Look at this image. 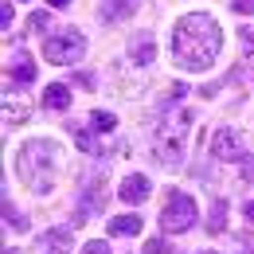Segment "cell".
Masks as SVG:
<instances>
[{"instance_id":"obj_1","label":"cell","mask_w":254,"mask_h":254,"mask_svg":"<svg viewBox=\"0 0 254 254\" xmlns=\"http://www.w3.org/2000/svg\"><path fill=\"white\" fill-rule=\"evenodd\" d=\"M172 51H176V59L184 66L203 70V66H211L219 59L223 28L207 12H188V16H180V24H176V32H172Z\"/></svg>"},{"instance_id":"obj_2","label":"cell","mask_w":254,"mask_h":254,"mask_svg":"<svg viewBox=\"0 0 254 254\" xmlns=\"http://www.w3.org/2000/svg\"><path fill=\"white\" fill-rule=\"evenodd\" d=\"M59 160H63V149L55 141H28L20 149V180L32 191H51L55 188V176H59Z\"/></svg>"},{"instance_id":"obj_3","label":"cell","mask_w":254,"mask_h":254,"mask_svg":"<svg viewBox=\"0 0 254 254\" xmlns=\"http://www.w3.org/2000/svg\"><path fill=\"white\" fill-rule=\"evenodd\" d=\"M188 126H191V114H176V118H168L164 126L157 129V157L160 164H180L184 153H188Z\"/></svg>"},{"instance_id":"obj_4","label":"cell","mask_w":254,"mask_h":254,"mask_svg":"<svg viewBox=\"0 0 254 254\" xmlns=\"http://www.w3.org/2000/svg\"><path fill=\"white\" fill-rule=\"evenodd\" d=\"M195 219H199L195 199H191L188 191L168 188V195H164V207H160V227H164L168 235H184V231H188Z\"/></svg>"},{"instance_id":"obj_5","label":"cell","mask_w":254,"mask_h":254,"mask_svg":"<svg viewBox=\"0 0 254 254\" xmlns=\"http://www.w3.org/2000/svg\"><path fill=\"white\" fill-rule=\"evenodd\" d=\"M82 55H86V39L74 28H66L59 35H47V43H43V59L55 66H70V63H78Z\"/></svg>"},{"instance_id":"obj_6","label":"cell","mask_w":254,"mask_h":254,"mask_svg":"<svg viewBox=\"0 0 254 254\" xmlns=\"http://www.w3.org/2000/svg\"><path fill=\"white\" fill-rule=\"evenodd\" d=\"M211 157L215 160H247V145L235 129H219L211 137Z\"/></svg>"},{"instance_id":"obj_7","label":"cell","mask_w":254,"mask_h":254,"mask_svg":"<svg viewBox=\"0 0 254 254\" xmlns=\"http://www.w3.org/2000/svg\"><path fill=\"white\" fill-rule=\"evenodd\" d=\"M102 176H106V168H98L94 176L82 184V211H106V184H102Z\"/></svg>"},{"instance_id":"obj_8","label":"cell","mask_w":254,"mask_h":254,"mask_svg":"<svg viewBox=\"0 0 254 254\" xmlns=\"http://www.w3.org/2000/svg\"><path fill=\"white\" fill-rule=\"evenodd\" d=\"M129 59H133V66H149L157 59V39H153V32H137L129 39Z\"/></svg>"},{"instance_id":"obj_9","label":"cell","mask_w":254,"mask_h":254,"mask_svg":"<svg viewBox=\"0 0 254 254\" xmlns=\"http://www.w3.org/2000/svg\"><path fill=\"white\" fill-rule=\"evenodd\" d=\"M133 12H137V0H102L98 20H102V24H118V20H126Z\"/></svg>"},{"instance_id":"obj_10","label":"cell","mask_w":254,"mask_h":254,"mask_svg":"<svg viewBox=\"0 0 254 254\" xmlns=\"http://www.w3.org/2000/svg\"><path fill=\"white\" fill-rule=\"evenodd\" d=\"M126 203H145L149 199V176H141V172H133L122 180V191H118Z\"/></svg>"},{"instance_id":"obj_11","label":"cell","mask_w":254,"mask_h":254,"mask_svg":"<svg viewBox=\"0 0 254 254\" xmlns=\"http://www.w3.org/2000/svg\"><path fill=\"white\" fill-rule=\"evenodd\" d=\"M8 74H12V82L28 86V82L35 78V63H32V55H24V51H20V55H16L12 63H8Z\"/></svg>"},{"instance_id":"obj_12","label":"cell","mask_w":254,"mask_h":254,"mask_svg":"<svg viewBox=\"0 0 254 254\" xmlns=\"http://www.w3.org/2000/svg\"><path fill=\"white\" fill-rule=\"evenodd\" d=\"M70 231H74L70 223H66V227H55V231H47V235L39 239V247H43V251H51V254L66 251V247H70Z\"/></svg>"},{"instance_id":"obj_13","label":"cell","mask_w":254,"mask_h":254,"mask_svg":"<svg viewBox=\"0 0 254 254\" xmlns=\"http://www.w3.org/2000/svg\"><path fill=\"white\" fill-rule=\"evenodd\" d=\"M70 133H74V141H78L82 153H94V157L106 153V141H102L98 133H90V129H82V126H70Z\"/></svg>"},{"instance_id":"obj_14","label":"cell","mask_w":254,"mask_h":254,"mask_svg":"<svg viewBox=\"0 0 254 254\" xmlns=\"http://www.w3.org/2000/svg\"><path fill=\"white\" fill-rule=\"evenodd\" d=\"M43 106H47V110H66V106H70V90H66L63 82H51V86L43 90Z\"/></svg>"},{"instance_id":"obj_15","label":"cell","mask_w":254,"mask_h":254,"mask_svg":"<svg viewBox=\"0 0 254 254\" xmlns=\"http://www.w3.org/2000/svg\"><path fill=\"white\" fill-rule=\"evenodd\" d=\"M137 231H141V219H137V215H118V219H110V235H118V239H122V235H137Z\"/></svg>"},{"instance_id":"obj_16","label":"cell","mask_w":254,"mask_h":254,"mask_svg":"<svg viewBox=\"0 0 254 254\" xmlns=\"http://www.w3.org/2000/svg\"><path fill=\"white\" fill-rule=\"evenodd\" d=\"M223 227H227V199H215V203H211V215H207V231L219 235Z\"/></svg>"},{"instance_id":"obj_17","label":"cell","mask_w":254,"mask_h":254,"mask_svg":"<svg viewBox=\"0 0 254 254\" xmlns=\"http://www.w3.org/2000/svg\"><path fill=\"white\" fill-rule=\"evenodd\" d=\"M4 223H12V231H28V215L16 203H8V195H4Z\"/></svg>"},{"instance_id":"obj_18","label":"cell","mask_w":254,"mask_h":254,"mask_svg":"<svg viewBox=\"0 0 254 254\" xmlns=\"http://www.w3.org/2000/svg\"><path fill=\"white\" fill-rule=\"evenodd\" d=\"M90 126H94L98 133H110V129L118 126V118H114L110 110H94V114H90Z\"/></svg>"},{"instance_id":"obj_19","label":"cell","mask_w":254,"mask_h":254,"mask_svg":"<svg viewBox=\"0 0 254 254\" xmlns=\"http://www.w3.org/2000/svg\"><path fill=\"white\" fill-rule=\"evenodd\" d=\"M4 118H8V126H20L28 118V106H16L12 98H4Z\"/></svg>"},{"instance_id":"obj_20","label":"cell","mask_w":254,"mask_h":254,"mask_svg":"<svg viewBox=\"0 0 254 254\" xmlns=\"http://www.w3.org/2000/svg\"><path fill=\"white\" fill-rule=\"evenodd\" d=\"M145 254H168V243H164V239H149V243H145Z\"/></svg>"},{"instance_id":"obj_21","label":"cell","mask_w":254,"mask_h":254,"mask_svg":"<svg viewBox=\"0 0 254 254\" xmlns=\"http://www.w3.org/2000/svg\"><path fill=\"white\" fill-rule=\"evenodd\" d=\"M82 254H110V247H106L102 239H94V243H86V247H82Z\"/></svg>"},{"instance_id":"obj_22","label":"cell","mask_w":254,"mask_h":254,"mask_svg":"<svg viewBox=\"0 0 254 254\" xmlns=\"http://www.w3.org/2000/svg\"><path fill=\"white\" fill-rule=\"evenodd\" d=\"M8 24H12V4H8V0H4V8H0V28H4V32H8Z\"/></svg>"},{"instance_id":"obj_23","label":"cell","mask_w":254,"mask_h":254,"mask_svg":"<svg viewBox=\"0 0 254 254\" xmlns=\"http://www.w3.org/2000/svg\"><path fill=\"white\" fill-rule=\"evenodd\" d=\"M47 24H51V20H47L43 12H35V16H32V28H35V32H47Z\"/></svg>"},{"instance_id":"obj_24","label":"cell","mask_w":254,"mask_h":254,"mask_svg":"<svg viewBox=\"0 0 254 254\" xmlns=\"http://www.w3.org/2000/svg\"><path fill=\"white\" fill-rule=\"evenodd\" d=\"M239 35H243V47H247V51H254V28H243Z\"/></svg>"},{"instance_id":"obj_25","label":"cell","mask_w":254,"mask_h":254,"mask_svg":"<svg viewBox=\"0 0 254 254\" xmlns=\"http://www.w3.org/2000/svg\"><path fill=\"white\" fill-rule=\"evenodd\" d=\"M235 12H243V16H251V12H254V0H235Z\"/></svg>"},{"instance_id":"obj_26","label":"cell","mask_w":254,"mask_h":254,"mask_svg":"<svg viewBox=\"0 0 254 254\" xmlns=\"http://www.w3.org/2000/svg\"><path fill=\"white\" fill-rule=\"evenodd\" d=\"M243 176H247V180H254V157L243 160Z\"/></svg>"},{"instance_id":"obj_27","label":"cell","mask_w":254,"mask_h":254,"mask_svg":"<svg viewBox=\"0 0 254 254\" xmlns=\"http://www.w3.org/2000/svg\"><path fill=\"white\" fill-rule=\"evenodd\" d=\"M47 4H51V8H70L74 0H47Z\"/></svg>"},{"instance_id":"obj_28","label":"cell","mask_w":254,"mask_h":254,"mask_svg":"<svg viewBox=\"0 0 254 254\" xmlns=\"http://www.w3.org/2000/svg\"><path fill=\"white\" fill-rule=\"evenodd\" d=\"M243 211H247V223H254V199L247 203V207H243Z\"/></svg>"},{"instance_id":"obj_29","label":"cell","mask_w":254,"mask_h":254,"mask_svg":"<svg viewBox=\"0 0 254 254\" xmlns=\"http://www.w3.org/2000/svg\"><path fill=\"white\" fill-rule=\"evenodd\" d=\"M199 254H215V251H199Z\"/></svg>"}]
</instances>
